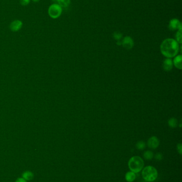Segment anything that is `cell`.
<instances>
[{"mask_svg": "<svg viewBox=\"0 0 182 182\" xmlns=\"http://www.w3.org/2000/svg\"><path fill=\"white\" fill-rule=\"evenodd\" d=\"M160 50L165 57L172 58L175 57L179 51V44L175 39L167 38L161 43Z\"/></svg>", "mask_w": 182, "mask_h": 182, "instance_id": "1", "label": "cell"}, {"mask_svg": "<svg viewBox=\"0 0 182 182\" xmlns=\"http://www.w3.org/2000/svg\"><path fill=\"white\" fill-rule=\"evenodd\" d=\"M128 167L131 171L135 174L140 172L144 166V162L142 158L135 155L133 156L128 161Z\"/></svg>", "mask_w": 182, "mask_h": 182, "instance_id": "2", "label": "cell"}, {"mask_svg": "<svg viewBox=\"0 0 182 182\" xmlns=\"http://www.w3.org/2000/svg\"><path fill=\"white\" fill-rule=\"evenodd\" d=\"M142 176L143 179L148 182H154L158 176L157 170L155 167L152 166H148L143 168Z\"/></svg>", "mask_w": 182, "mask_h": 182, "instance_id": "3", "label": "cell"}, {"mask_svg": "<svg viewBox=\"0 0 182 182\" xmlns=\"http://www.w3.org/2000/svg\"><path fill=\"white\" fill-rule=\"evenodd\" d=\"M62 13V7L58 4H52L48 9V14L52 19L59 18Z\"/></svg>", "mask_w": 182, "mask_h": 182, "instance_id": "4", "label": "cell"}, {"mask_svg": "<svg viewBox=\"0 0 182 182\" xmlns=\"http://www.w3.org/2000/svg\"><path fill=\"white\" fill-rule=\"evenodd\" d=\"M169 28L171 30H182V24L179 21V20L172 19L170 21Z\"/></svg>", "mask_w": 182, "mask_h": 182, "instance_id": "5", "label": "cell"}, {"mask_svg": "<svg viewBox=\"0 0 182 182\" xmlns=\"http://www.w3.org/2000/svg\"><path fill=\"white\" fill-rule=\"evenodd\" d=\"M159 144H160V141L156 136H152L148 140V148L152 149H157L159 146Z\"/></svg>", "mask_w": 182, "mask_h": 182, "instance_id": "6", "label": "cell"}, {"mask_svg": "<svg viewBox=\"0 0 182 182\" xmlns=\"http://www.w3.org/2000/svg\"><path fill=\"white\" fill-rule=\"evenodd\" d=\"M22 27V22L20 20H15L10 24V29L13 32H18Z\"/></svg>", "mask_w": 182, "mask_h": 182, "instance_id": "7", "label": "cell"}, {"mask_svg": "<svg viewBox=\"0 0 182 182\" xmlns=\"http://www.w3.org/2000/svg\"><path fill=\"white\" fill-rule=\"evenodd\" d=\"M121 44L126 49H131L134 46V41L131 37L126 36L123 38Z\"/></svg>", "mask_w": 182, "mask_h": 182, "instance_id": "8", "label": "cell"}, {"mask_svg": "<svg viewBox=\"0 0 182 182\" xmlns=\"http://www.w3.org/2000/svg\"><path fill=\"white\" fill-rule=\"evenodd\" d=\"M163 68L165 71H170L172 68L173 67V62L172 60L169 58H167L165 59L164 61L163 62Z\"/></svg>", "mask_w": 182, "mask_h": 182, "instance_id": "9", "label": "cell"}, {"mask_svg": "<svg viewBox=\"0 0 182 182\" xmlns=\"http://www.w3.org/2000/svg\"><path fill=\"white\" fill-rule=\"evenodd\" d=\"M173 64L177 68L179 69H182V55H179L175 57L173 61Z\"/></svg>", "mask_w": 182, "mask_h": 182, "instance_id": "10", "label": "cell"}, {"mask_svg": "<svg viewBox=\"0 0 182 182\" xmlns=\"http://www.w3.org/2000/svg\"><path fill=\"white\" fill-rule=\"evenodd\" d=\"M136 174L131 171L127 172L125 175V179L128 182H133L136 179Z\"/></svg>", "mask_w": 182, "mask_h": 182, "instance_id": "11", "label": "cell"}, {"mask_svg": "<svg viewBox=\"0 0 182 182\" xmlns=\"http://www.w3.org/2000/svg\"><path fill=\"white\" fill-rule=\"evenodd\" d=\"M22 177L26 181H31L34 178V174L31 171H25L22 173Z\"/></svg>", "mask_w": 182, "mask_h": 182, "instance_id": "12", "label": "cell"}, {"mask_svg": "<svg viewBox=\"0 0 182 182\" xmlns=\"http://www.w3.org/2000/svg\"><path fill=\"white\" fill-rule=\"evenodd\" d=\"M143 157L144 158L147 160H152L154 158V154L153 152L151 151L148 150L145 151L143 153Z\"/></svg>", "mask_w": 182, "mask_h": 182, "instance_id": "13", "label": "cell"}, {"mask_svg": "<svg viewBox=\"0 0 182 182\" xmlns=\"http://www.w3.org/2000/svg\"><path fill=\"white\" fill-rule=\"evenodd\" d=\"M57 4L62 7L66 8L70 5L71 0H58Z\"/></svg>", "mask_w": 182, "mask_h": 182, "instance_id": "14", "label": "cell"}, {"mask_svg": "<svg viewBox=\"0 0 182 182\" xmlns=\"http://www.w3.org/2000/svg\"><path fill=\"white\" fill-rule=\"evenodd\" d=\"M168 125L172 128H175L177 125V121L175 118H172L168 121Z\"/></svg>", "mask_w": 182, "mask_h": 182, "instance_id": "15", "label": "cell"}, {"mask_svg": "<svg viewBox=\"0 0 182 182\" xmlns=\"http://www.w3.org/2000/svg\"><path fill=\"white\" fill-rule=\"evenodd\" d=\"M146 147V144L143 141H138L136 144V148L139 150H143L145 149Z\"/></svg>", "mask_w": 182, "mask_h": 182, "instance_id": "16", "label": "cell"}, {"mask_svg": "<svg viewBox=\"0 0 182 182\" xmlns=\"http://www.w3.org/2000/svg\"><path fill=\"white\" fill-rule=\"evenodd\" d=\"M176 41L178 43H182V30H178L176 35Z\"/></svg>", "mask_w": 182, "mask_h": 182, "instance_id": "17", "label": "cell"}, {"mask_svg": "<svg viewBox=\"0 0 182 182\" xmlns=\"http://www.w3.org/2000/svg\"><path fill=\"white\" fill-rule=\"evenodd\" d=\"M122 37V35L121 33L119 32H115L113 34V37L114 38V39L119 41L121 38Z\"/></svg>", "mask_w": 182, "mask_h": 182, "instance_id": "18", "label": "cell"}, {"mask_svg": "<svg viewBox=\"0 0 182 182\" xmlns=\"http://www.w3.org/2000/svg\"><path fill=\"white\" fill-rule=\"evenodd\" d=\"M154 157L157 161H160V160H163V156L161 153L158 152L157 154H155V155H154Z\"/></svg>", "mask_w": 182, "mask_h": 182, "instance_id": "19", "label": "cell"}, {"mask_svg": "<svg viewBox=\"0 0 182 182\" xmlns=\"http://www.w3.org/2000/svg\"><path fill=\"white\" fill-rule=\"evenodd\" d=\"M31 0H20V4L24 6L28 5L30 4Z\"/></svg>", "mask_w": 182, "mask_h": 182, "instance_id": "20", "label": "cell"}, {"mask_svg": "<svg viewBox=\"0 0 182 182\" xmlns=\"http://www.w3.org/2000/svg\"><path fill=\"white\" fill-rule=\"evenodd\" d=\"M177 149L178 152L179 153L180 155H182V144L179 143L177 145Z\"/></svg>", "mask_w": 182, "mask_h": 182, "instance_id": "21", "label": "cell"}, {"mask_svg": "<svg viewBox=\"0 0 182 182\" xmlns=\"http://www.w3.org/2000/svg\"><path fill=\"white\" fill-rule=\"evenodd\" d=\"M15 182H27V181H26L25 179H24L22 177V178L20 177V178H17Z\"/></svg>", "mask_w": 182, "mask_h": 182, "instance_id": "22", "label": "cell"}, {"mask_svg": "<svg viewBox=\"0 0 182 182\" xmlns=\"http://www.w3.org/2000/svg\"><path fill=\"white\" fill-rule=\"evenodd\" d=\"M51 1L52 2L54 3V4H57L58 0H51Z\"/></svg>", "mask_w": 182, "mask_h": 182, "instance_id": "23", "label": "cell"}, {"mask_svg": "<svg viewBox=\"0 0 182 182\" xmlns=\"http://www.w3.org/2000/svg\"><path fill=\"white\" fill-rule=\"evenodd\" d=\"M32 1L34 2H38L40 1V0H32Z\"/></svg>", "mask_w": 182, "mask_h": 182, "instance_id": "24", "label": "cell"}]
</instances>
